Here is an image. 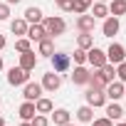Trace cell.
<instances>
[{"label": "cell", "instance_id": "obj_1", "mask_svg": "<svg viewBox=\"0 0 126 126\" xmlns=\"http://www.w3.org/2000/svg\"><path fill=\"white\" fill-rule=\"evenodd\" d=\"M42 25H45V30H47V35H49V37L64 35V30H67V22L62 20V17H57V15H52V17H45V20H42Z\"/></svg>", "mask_w": 126, "mask_h": 126}, {"label": "cell", "instance_id": "obj_2", "mask_svg": "<svg viewBox=\"0 0 126 126\" xmlns=\"http://www.w3.org/2000/svg\"><path fill=\"white\" fill-rule=\"evenodd\" d=\"M84 99H87V104H89L92 109H99V106H104V104L109 101V99H106V94H104V89H94V87H89V89H87Z\"/></svg>", "mask_w": 126, "mask_h": 126}, {"label": "cell", "instance_id": "obj_3", "mask_svg": "<svg viewBox=\"0 0 126 126\" xmlns=\"http://www.w3.org/2000/svg\"><path fill=\"white\" fill-rule=\"evenodd\" d=\"M49 59H52V67H54V72H57V74L67 72V69H69V64H72V54H67V52H54Z\"/></svg>", "mask_w": 126, "mask_h": 126}, {"label": "cell", "instance_id": "obj_4", "mask_svg": "<svg viewBox=\"0 0 126 126\" xmlns=\"http://www.w3.org/2000/svg\"><path fill=\"white\" fill-rule=\"evenodd\" d=\"M30 82V72H25L22 67H13L10 72H8V84H13V87H25Z\"/></svg>", "mask_w": 126, "mask_h": 126}, {"label": "cell", "instance_id": "obj_5", "mask_svg": "<svg viewBox=\"0 0 126 126\" xmlns=\"http://www.w3.org/2000/svg\"><path fill=\"white\" fill-rule=\"evenodd\" d=\"M87 62H89L94 69H101V67L106 64V52L99 49V47H89V49H87Z\"/></svg>", "mask_w": 126, "mask_h": 126}, {"label": "cell", "instance_id": "obj_6", "mask_svg": "<svg viewBox=\"0 0 126 126\" xmlns=\"http://www.w3.org/2000/svg\"><path fill=\"white\" fill-rule=\"evenodd\" d=\"M126 59V47L119 45V42H111L109 49H106V62H111V64H119V62Z\"/></svg>", "mask_w": 126, "mask_h": 126}, {"label": "cell", "instance_id": "obj_7", "mask_svg": "<svg viewBox=\"0 0 126 126\" xmlns=\"http://www.w3.org/2000/svg\"><path fill=\"white\" fill-rule=\"evenodd\" d=\"M59 87H62V74H57L54 69L47 72V74L42 77V89H47V92H57Z\"/></svg>", "mask_w": 126, "mask_h": 126}, {"label": "cell", "instance_id": "obj_8", "mask_svg": "<svg viewBox=\"0 0 126 126\" xmlns=\"http://www.w3.org/2000/svg\"><path fill=\"white\" fill-rule=\"evenodd\" d=\"M104 94H106V99H111V101H119V99L124 96V82H119V79L109 82V84L104 87Z\"/></svg>", "mask_w": 126, "mask_h": 126}, {"label": "cell", "instance_id": "obj_9", "mask_svg": "<svg viewBox=\"0 0 126 126\" xmlns=\"http://www.w3.org/2000/svg\"><path fill=\"white\" fill-rule=\"evenodd\" d=\"M119 30H121V22H119V17H114V15L104 17V25H101V32H104V37H114Z\"/></svg>", "mask_w": 126, "mask_h": 126}, {"label": "cell", "instance_id": "obj_10", "mask_svg": "<svg viewBox=\"0 0 126 126\" xmlns=\"http://www.w3.org/2000/svg\"><path fill=\"white\" fill-rule=\"evenodd\" d=\"M22 96H25V101H37V99L42 96V84H37V82H27L25 89H22Z\"/></svg>", "mask_w": 126, "mask_h": 126}, {"label": "cell", "instance_id": "obj_11", "mask_svg": "<svg viewBox=\"0 0 126 126\" xmlns=\"http://www.w3.org/2000/svg\"><path fill=\"white\" fill-rule=\"evenodd\" d=\"M17 67H22L25 72H32L35 67H37V54L32 52V49H27V52H20V64Z\"/></svg>", "mask_w": 126, "mask_h": 126}, {"label": "cell", "instance_id": "obj_12", "mask_svg": "<svg viewBox=\"0 0 126 126\" xmlns=\"http://www.w3.org/2000/svg\"><path fill=\"white\" fill-rule=\"evenodd\" d=\"M30 42L35 40V42H40V40H45V37H49L47 35V30H45V25L42 22H37V25H27V35H25Z\"/></svg>", "mask_w": 126, "mask_h": 126}, {"label": "cell", "instance_id": "obj_13", "mask_svg": "<svg viewBox=\"0 0 126 126\" xmlns=\"http://www.w3.org/2000/svg\"><path fill=\"white\" fill-rule=\"evenodd\" d=\"M94 25H96L94 15H79L77 17V30L79 32H94Z\"/></svg>", "mask_w": 126, "mask_h": 126}, {"label": "cell", "instance_id": "obj_14", "mask_svg": "<svg viewBox=\"0 0 126 126\" xmlns=\"http://www.w3.org/2000/svg\"><path fill=\"white\" fill-rule=\"evenodd\" d=\"M89 74H92V72H89L87 67L77 64L74 72H72V82H74V84H89Z\"/></svg>", "mask_w": 126, "mask_h": 126}, {"label": "cell", "instance_id": "obj_15", "mask_svg": "<svg viewBox=\"0 0 126 126\" xmlns=\"http://www.w3.org/2000/svg\"><path fill=\"white\" fill-rule=\"evenodd\" d=\"M35 114H37V109H35V101H22V104H20V109H17V116H20L22 121H30Z\"/></svg>", "mask_w": 126, "mask_h": 126}, {"label": "cell", "instance_id": "obj_16", "mask_svg": "<svg viewBox=\"0 0 126 126\" xmlns=\"http://www.w3.org/2000/svg\"><path fill=\"white\" fill-rule=\"evenodd\" d=\"M104 106H106V119H111V121H121L124 109H121L119 101H111V104H104Z\"/></svg>", "mask_w": 126, "mask_h": 126}, {"label": "cell", "instance_id": "obj_17", "mask_svg": "<svg viewBox=\"0 0 126 126\" xmlns=\"http://www.w3.org/2000/svg\"><path fill=\"white\" fill-rule=\"evenodd\" d=\"M22 17L27 20V25H37V22H42V20H45V17H42V10H40V8H35V5H32V8H27Z\"/></svg>", "mask_w": 126, "mask_h": 126}, {"label": "cell", "instance_id": "obj_18", "mask_svg": "<svg viewBox=\"0 0 126 126\" xmlns=\"http://www.w3.org/2000/svg\"><path fill=\"white\" fill-rule=\"evenodd\" d=\"M37 45H40V47H37V54H42V57H52V54H54V42H52V37H45V40H40Z\"/></svg>", "mask_w": 126, "mask_h": 126}, {"label": "cell", "instance_id": "obj_19", "mask_svg": "<svg viewBox=\"0 0 126 126\" xmlns=\"http://www.w3.org/2000/svg\"><path fill=\"white\" fill-rule=\"evenodd\" d=\"M109 82L104 79V74H101V69H94L92 74H89V87H94V89H104Z\"/></svg>", "mask_w": 126, "mask_h": 126}, {"label": "cell", "instance_id": "obj_20", "mask_svg": "<svg viewBox=\"0 0 126 126\" xmlns=\"http://www.w3.org/2000/svg\"><path fill=\"white\" fill-rule=\"evenodd\" d=\"M92 119H94V109H92L89 104H84V106L77 109V121H82V124H92Z\"/></svg>", "mask_w": 126, "mask_h": 126}, {"label": "cell", "instance_id": "obj_21", "mask_svg": "<svg viewBox=\"0 0 126 126\" xmlns=\"http://www.w3.org/2000/svg\"><path fill=\"white\" fill-rule=\"evenodd\" d=\"M109 15H114V17L126 15V0H111L109 3Z\"/></svg>", "mask_w": 126, "mask_h": 126}, {"label": "cell", "instance_id": "obj_22", "mask_svg": "<svg viewBox=\"0 0 126 126\" xmlns=\"http://www.w3.org/2000/svg\"><path fill=\"white\" fill-rule=\"evenodd\" d=\"M77 47H79V49H89V47H94V37H92V32H79V35H77Z\"/></svg>", "mask_w": 126, "mask_h": 126}, {"label": "cell", "instance_id": "obj_23", "mask_svg": "<svg viewBox=\"0 0 126 126\" xmlns=\"http://www.w3.org/2000/svg\"><path fill=\"white\" fill-rule=\"evenodd\" d=\"M35 109H37V114H49V111L54 109V104H52V99H47V96H40V99L35 101Z\"/></svg>", "mask_w": 126, "mask_h": 126}, {"label": "cell", "instance_id": "obj_24", "mask_svg": "<svg viewBox=\"0 0 126 126\" xmlns=\"http://www.w3.org/2000/svg\"><path fill=\"white\" fill-rule=\"evenodd\" d=\"M52 121H54V126H64V124H69V111H67V109H54Z\"/></svg>", "mask_w": 126, "mask_h": 126}, {"label": "cell", "instance_id": "obj_25", "mask_svg": "<svg viewBox=\"0 0 126 126\" xmlns=\"http://www.w3.org/2000/svg\"><path fill=\"white\" fill-rule=\"evenodd\" d=\"M92 15L99 20V17H109V5L106 3H99V0H96V3H92Z\"/></svg>", "mask_w": 126, "mask_h": 126}, {"label": "cell", "instance_id": "obj_26", "mask_svg": "<svg viewBox=\"0 0 126 126\" xmlns=\"http://www.w3.org/2000/svg\"><path fill=\"white\" fill-rule=\"evenodd\" d=\"M10 30H13V35H27V20H25V17L13 20V22H10Z\"/></svg>", "mask_w": 126, "mask_h": 126}, {"label": "cell", "instance_id": "obj_27", "mask_svg": "<svg viewBox=\"0 0 126 126\" xmlns=\"http://www.w3.org/2000/svg\"><path fill=\"white\" fill-rule=\"evenodd\" d=\"M92 3H94V0H74V5H72V13H77V15H84V13L92 8Z\"/></svg>", "mask_w": 126, "mask_h": 126}, {"label": "cell", "instance_id": "obj_28", "mask_svg": "<svg viewBox=\"0 0 126 126\" xmlns=\"http://www.w3.org/2000/svg\"><path fill=\"white\" fill-rule=\"evenodd\" d=\"M101 74H104L106 82H114V79H116V67L111 64V62H106V64L101 67Z\"/></svg>", "mask_w": 126, "mask_h": 126}, {"label": "cell", "instance_id": "obj_29", "mask_svg": "<svg viewBox=\"0 0 126 126\" xmlns=\"http://www.w3.org/2000/svg\"><path fill=\"white\" fill-rule=\"evenodd\" d=\"M15 49L17 52H27V49H32V45H30L27 37H20V40H15Z\"/></svg>", "mask_w": 126, "mask_h": 126}, {"label": "cell", "instance_id": "obj_30", "mask_svg": "<svg viewBox=\"0 0 126 126\" xmlns=\"http://www.w3.org/2000/svg\"><path fill=\"white\" fill-rule=\"evenodd\" d=\"M30 124H32V126H49V119H47L45 114H35V116L30 119Z\"/></svg>", "mask_w": 126, "mask_h": 126}, {"label": "cell", "instance_id": "obj_31", "mask_svg": "<svg viewBox=\"0 0 126 126\" xmlns=\"http://www.w3.org/2000/svg\"><path fill=\"white\" fill-rule=\"evenodd\" d=\"M116 79L126 84V59H124V62H119V64H116Z\"/></svg>", "mask_w": 126, "mask_h": 126}, {"label": "cell", "instance_id": "obj_32", "mask_svg": "<svg viewBox=\"0 0 126 126\" xmlns=\"http://www.w3.org/2000/svg\"><path fill=\"white\" fill-rule=\"evenodd\" d=\"M72 57H74V64H84V62H87V49H79L77 47V52Z\"/></svg>", "mask_w": 126, "mask_h": 126}, {"label": "cell", "instance_id": "obj_33", "mask_svg": "<svg viewBox=\"0 0 126 126\" xmlns=\"http://www.w3.org/2000/svg\"><path fill=\"white\" fill-rule=\"evenodd\" d=\"M57 8L59 10H64V13H72V5H74V0H54Z\"/></svg>", "mask_w": 126, "mask_h": 126}, {"label": "cell", "instance_id": "obj_34", "mask_svg": "<svg viewBox=\"0 0 126 126\" xmlns=\"http://www.w3.org/2000/svg\"><path fill=\"white\" fill-rule=\"evenodd\" d=\"M92 126H114V121L106 119V116H101V119H92Z\"/></svg>", "mask_w": 126, "mask_h": 126}, {"label": "cell", "instance_id": "obj_35", "mask_svg": "<svg viewBox=\"0 0 126 126\" xmlns=\"http://www.w3.org/2000/svg\"><path fill=\"white\" fill-rule=\"evenodd\" d=\"M8 17H10V5L0 3V20H8Z\"/></svg>", "mask_w": 126, "mask_h": 126}, {"label": "cell", "instance_id": "obj_36", "mask_svg": "<svg viewBox=\"0 0 126 126\" xmlns=\"http://www.w3.org/2000/svg\"><path fill=\"white\" fill-rule=\"evenodd\" d=\"M5 45H8V40H5V35H0V49H3Z\"/></svg>", "mask_w": 126, "mask_h": 126}, {"label": "cell", "instance_id": "obj_37", "mask_svg": "<svg viewBox=\"0 0 126 126\" xmlns=\"http://www.w3.org/2000/svg\"><path fill=\"white\" fill-rule=\"evenodd\" d=\"M5 3H8V5H17V3H20V0H5Z\"/></svg>", "mask_w": 126, "mask_h": 126}, {"label": "cell", "instance_id": "obj_38", "mask_svg": "<svg viewBox=\"0 0 126 126\" xmlns=\"http://www.w3.org/2000/svg\"><path fill=\"white\" fill-rule=\"evenodd\" d=\"M20 126H32V124H30V121H22V124H20Z\"/></svg>", "mask_w": 126, "mask_h": 126}, {"label": "cell", "instance_id": "obj_39", "mask_svg": "<svg viewBox=\"0 0 126 126\" xmlns=\"http://www.w3.org/2000/svg\"><path fill=\"white\" fill-rule=\"evenodd\" d=\"M0 126H5V119H3V116H0Z\"/></svg>", "mask_w": 126, "mask_h": 126}, {"label": "cell", "instance_id": "obj_40", "mask_svg": "<svg viewBox=\"0 0 126 126\" xmlns=\"http://www.w3.org/2000/svg\"><path fill=\"white\" fill-rule=\"evenodd\" d=\"M0 69H3V54H0Z\"/></svg>", "mask_w": 126, "mask_h": 126}, {"label": "cell", "instance_id": "obj_41", "mask_svg": "<svg viewBox=\"0 0 126 126\" xmlns=\"http://www.w3.org/2000/svg\"><path fill=\"white\" fill-rule=\"evenodd\" d=\"M124 96H126V84H124Z\"/></svg>", "mask_w": 126, "mask_h": 126}, {"label": "cell", "instance_id": "obj_42", "mask_svg": "<svg viewBox=\"0 0 126 126\" xmlns=\"http://www.w3.org/2000/svg\"><path fill=\"white\" fill-rule=\"evenodd\" d=\"M116 126H126V121H124V124H116Z\"/></svg>", "mask_w": 126, "mask_h": 126}, {"label": "cell", "instance_id": "obj_43", "mask_svg": "<svg viewBox=\"0 0 126 126\" xmlns=\"http://www.w3.org/2000/svg\"><path fill=\"white\" fill-rule=\"evenodd\" d=\"M99 3H106V0H99Z\"/></svg>", "mask_w": 126, "mask_h": 126}, {"label": "cell", "instance_id": "obj_44", "mask_svg": "<svg viewBox=\"0 0 126 126\" xmlns=\"http://www.w3.org/2000/svg\"><path fill=\"white\" fill-rule=\"evenodd\" d=\"M64 126H72V124H64Z\"/></svg>", "mask_w": 126, "mask_h": 126}, {"label": "cell", "instance_id": "obj_45", "mask_svg": "<svg viewBox=\"0 0 126 126\" xmlns=\"http://www.w3.org/2000/svg\"><path fill=\"white\" fill-rule=\"evenodd\" d=\"M0 104H3V99H0Z\"/></svg>", "mask_w": 126, "mask_h": 126}]
</instances>
